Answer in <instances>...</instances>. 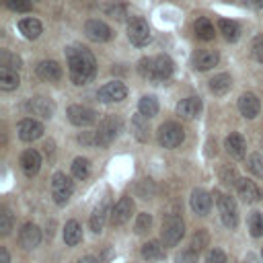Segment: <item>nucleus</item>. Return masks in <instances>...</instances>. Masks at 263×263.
<instances>
[{"label":"nucleus","instance_id":"f257e3e1","mask_svg":"<svg viewBox=\"0 0 263 263\" xmlns=\"http://www.w3.org/2000/svg\"><path fill=\"white\" fill-rule=\"evenodd\" d=\"M66 60H68V72H70V80L76 86H82L86 82H90L97 74V60L95 55L80 45H70L66 49Z\"/></svg>","mask_w":263,"mask_h":263},{"label":"nucleus","instance_id":"f03ea898","mask_svg":"<svg viewBox=\"0 0 263 263\" xmlns=\"http://www.w3.org/2000/svg\"><path fill=\"white\" fill-rule=\"evenodd\" d=\"M183 236H185V222L175 214L166 216L164 222H162V230H160L162 245L164 247H175Z\"/></svg>","mask_w":263,"mask_h":263},{"label":"nucleus","instance_id":"7ed1b4c3","mask_svg":"<svg viewBox=\"0 0 263 263\" xmlns=\"http://www.w3.org/2000/svg\"><path fill=\"white\" fill-rule=\"evenodd\" d=\"M185 140V129L175 123V121H166L158 127V144L164 148H177L181 146Z\"/></svg>","mask_w":263,"mask_h":263},{"label":"nucleus","instance_id":"20e7f679","mask_svg":"<svg viewBox=\"0 0 263 263\" xmlns=\"http://www.w3.org/2000/svg\"><path fill=\"white\" fill-rule=\"evenodd\" d=\"M74 191V183L66 173H55L51 177V197L58 205H64Z\"/></svg>","mask_w":263,"mask_h":263},{"label":"nucleus","instance_id":"39448f33","mask_svg":"<svg viewBox=\"0 0 263 263\" xmlns=\"http://www.w3.org/2000/svg\"><path fill=\"white\" fill-rule=\"evenodd\" d=\"M214 197H216L218 212H220V218H222L224 226L236 228V224H238V210H236L234 199L228 197V195H222V193H218V191H214Z\"/></svg>","mask_w":263,"mask_h":263},{"label":"nucleus","instance_id":"423d86ee","mask_svg":"<svg viewBox=\"0 0 263 263\" xmlns=\"http://www.w3.org/2000/svg\"><path fill=\"white\" fill-rule=\"evenodd\" d=\"M127 37L134 45L144 47L150 43V27L142 16H132L127 23Z\"/></svg>","mask_w":263,"mask_h":263},{"label":"nucleus","instance_id":"0eeeda50","mask_svg":"<svg viewBox=\"0 0 263 263\" xmlns=\"http://www.w3.org/2000/svg\"><path fill=\"white\" fill-rule=\"evenodd\" d=\"M119 129H121V121H119L117 117H105V119L99 123V129L95 132V136H97V146H109V144L117 138Z\"/></svg>","mask_w":263,"mask_h":263},{"label":"nucleus","instance_id":"6e6552de","mask_svg":"<svg viewBox=\"0 0 263 263\" xmlns=\"http://www.w3.org/2000/svg\"><path fill=\"white\" fill-rule=\"evenodd\" d=\"M25 111L31 113V115H37L41 119H49L53 115V111H55V105L47 97H31L25 103Z\"/></svg>","mask_w":263,"mask_h":263},{"label":"nucleus","instance_id":"1a4fd4ad","mask_svg":"<svg viewBox=\"0 0 263 263\" xmlns=\"http://www.w3.org/2000/svg\"><path fill=\"white\" fill-rule=\"evenodd\" d=\"M68 119H70V123H74L78 127H86L97 121V113H95V109H90L86 105H70Z\"/></svg>","mask_w":263,"mask_h":263},{"label":"nucleus","instance_id":"9d476101","mask_svg":"<svg viewBox=\"0 0 263 263\" xmlns=\"http://www.w3.org/2000/svg\"><path fill=\"white\" fill-rule=\"evenodd\" d=\"M84 35L90 39V41H97V43H103V41H109L113 37V31L107 23L99 21V18H90L86 21L84 25Z\"/></svg>","mask_w":263,"mask_h":263},{"label":"nucleus","instance_id":"9b49d317","mask_svg":"<svg viewBox=\"0 0 263 263\" xmlns=\"http://www.w3.org/2000/svg\"><path fill=\"white\" fill-rule=\"evenodd\" d=\"M125 95H127L125 84L113 80V82H107V84H103V86L99 88L97 99H99L101 103H117V101H123Z\"/></svg>","mask_w":263,"mask_h":263},{"label":"nucleus","instance_id":"f8f14e48","mask_svg":"<svg viewBox=\"0 0 263 263\" xmlns=\"http://www.w3.org/2000/svg\"><path fill=\"white\" fill-rule=\"evenodd\" d=\"M132 214H134V199L129 197V195H125V197H121L113 208H111V224L113 226H121V224H125L129 218H132Z\"/></svg>","mask_w":263,"mask_h":263},{"label":"nucleus","instance_id":"ddd939ff","mask_svg":"<svg viewBox=\"0 0 263 263\" xmlns=\"http://www.w3.org/2000/svg\"><path fill=\"white\" fill-rule=\"evenodd\" d=\"M218 60H220V55H218L216 49H197V51L191 55V64H193V68L199 70V72H205V70L214 68V66L218 64Z\"/></svg>","mask_w":263,"mask_h":263},{"label":"nucleus","instance_id":"4468645a","mask_svg":"<svg viewBox=\"0 0 263 263\" xmlns=\"http://www.w3.org/2000/svg\"><path fill=\"white\" fill-rule=\"evenodd\" d=\"M16 132H18V138H21L23 142H33V140H37V138L43 136V125H41V121L27 117V119H23V121L18 123Z\"/></svg>","mask_w":263,"mask_h":263},{"label":"nucleus","instance_id":"2eb2a0df","mask_svg":"<svg viewBox=\"0 0 263 263\" xmlns=\"http://www.w3.org/2000/svg\"><path fill=\"white\" fill-rule=\"evenodd\" d=\"M35 74L45 82H58L62 78V66L53 60H43V62L37 64Z\"/></svg>","mask_w":263,"mask_h":263},{"label":"nucleus","instance_id":"dca6fc26","mask_svg":"<svg viewBox=\"0 0 263 263\" xmlns=\"http://www.w3.org/2000/svg\"><path fill=\"white\" fill-rule=\"evenodd\" d=\"M238 111H240L242 117L255 119V117L259 115V111H261V103H259V99H257L253 92H245V95H240V99H238Z\"/></svg>","mask_w":263,"mask_h":263},{"label":"nucleus","instance_id":"f3484780","mask_svg":"<svg viewBox=\"0 0 263 263\" xmlns=\"http://www.w3.org/2000/svg\"><path fill=\"white\" fill-rule=\"evenodd\" d=\"M189 203H191V210L197 216H205L210 212V208H212V195L205 189H193Z\"/></svg>","mask_w":263,"mask_h":263},{"label":"nucleus","instance_id":"a211bd4d","mask_svg":"<svg viewBox=\"0 0 263 263\" xmlns=\"http://www.w3.org/2000/svg\"><path fill=\"white\" fill-rule=\"evenodd\" d=\"M18 242L23 249H35L39 242H41V230L37 224H25L18 232Z\"/></svg>","mask_w":263,"mask_h":263},{"label":"nucleus","instance_id":"6ab92c4d","mask_svg":"<svg viewBox=\"0 0 263 263\" xmlns=\"http://www.w3.org/2000/svg\"><path fill=\"white\" fill-rule=\"evenodd\" d=\"M201 111V99L199 97H187L177 105V115L181 119H195Z\"/></svg>","mask_w":263,"mask_h":263},{"label":"nucleus","instance_id":"aec40b11","mask_svg":"<svg viewBox=\"0 0 263 263\" xmlns=\"http://www.w3.org/2000/svg\"><path fill=\"white\" fill-rule=\"evenodd\" d=\"M107 216H111V208H109V199H103V201L95 208V212L90 214V220H88L90 230H92V232H101L103 226H105V222H107Z\"/></svg>","mask_w":263,"mask_h":263},{"label":"nucleus","instance_id":"412c9836","mask_svg":"<svg viewBox=\"0 0 263 263\" xmlns=\"http://www.w3.org/2000/svg\"><path fill=\"white\" fill-rule=\"evenodd\" d=\"M236 191H238V197L245 203H255V201L261 199V189L253 181H249V179H240L236 183Z\"/></svg>","mask_w":263,"mask_h":263},{"label":"nucleus","instance_id":"4be33fe9","mask_svg":"<svg viewBox=\"0 0 263 263\" xmlns=\"http://www.w3.org/2000/svg\"><path fill=\"white\" fill-rule=\"evenodd\" d=\"M21 168H23L25 175H29V177L37 175L39 168H41V154H39L37 150H25V152L21 154Z\"/></svg>","mask_w":263,"mask_h":263},{"label":"nucleus","instance_id":"5701e85b","mask_svg":"<svg viewBox=\"0 0 263 263\" xmlns=\"http://www.w3.org/2000/svg\"><path fill=\"white\" fill-rule=\"evenodd\" d=\"M175 66L173 60L168 55H156L154 58V72H152V80H166L171 78Z\"/></svg>","mask_w":263,"mask_h":263},{"label":"nucleus","instance_id":"b1692460","mask_svg":"<svg viewBox=\"0 0 263 263\" xmlns=\"http://www.w3.org/2000/svg\"><path fill=\"white\" fill-rule=\"evenodd\" d=\"M224 146H226V152L232 156V158H242L245 152H247V140L240 136V134H230L226 140H224Z\"/></svg>","mask_w":263,"mask_h":263},{"label":"nucleus","instance_id":"393cba45","mask_svg":"<svg viewBox=\"0 0 263 263\" xmlns=\"http://www.w3.org/2000/svg\"><path fill=\"white\" fill-rule=\"evenodd\" d=\"M18 31H21L23 37H27V39H37V37L41 35L43 27H41V23H39L37 18L29 16V18H21V21H18Z\"/></svg>","mask_w":263,"mask_h":263},{"label":"nucleus","instance_id":"a878e982","mask_svg":"<svg viewBox=\"0 0 263 263\" xmlns=\"http://www.w3.org/2000/svg\"><path fill=\"white\" fill-rule=\"evenodd\" d=\"M18 84H21L18 72H16L14 68L0 66V88H2V90H14Z\"/></svg>","mask_w":263,"mask_h":263},{"label":"nucleus","instance_id":"bb28decb","mask_svg":"<svg viewBox=\"0 0 263 263\" xmlns=\"http://www.w3.org/2000/svg\"><path fill=\"white\" fill-rule=\"evenodd\" d=\"M142 257L146 261H160L164 259V245L160 240H148L142 245Z\"/></svg>","mask_w":263,"mask_h":263},{"label":"nucleus","instance_id":"cd10ccee","mask_svg":"<svg viewBox=\"0 0 263 263\" xmlns=\"http://www.w3.org/2000/svg\"><path fill=\"white\" fill-rule=\"evenodd\" d=\"M132 132H134V136H136L140 142H146V140L150 138L148 117H146V115H142V113L134 115V117H132Z\"/></svg>","mask_w":263,"mask_h":263},{"label":"nucleus","instance_id":"c85d7f7f","mask_svg":"<svg viewBox=\"0 0 263 263\" xmlns=\"http://www.w3.org/2000/svg\"><path fill=\"white\" fill-rule=\"evenodd\" d=\"M80 240H82V228H80V224L76 220L66 222V226H64V242L68 247H76Z\"/></svg>","mask_w":263,"mask_h":263},{"label":"nucleus","instance_id":"c756f323","mask_svg":"<svg viewBox=\"0 0 263 263\" xmlns=\"http://www.w3.org/2000/svg\"><path fill=\"white\" fill-rule=\"evenodd\" d=\"M230 86H232V78H230V74H226V72H222V74H216L212 80H210V90L214 92V95H226L228 90H230Z\"/></svg>","mask_w":263,"mask_h":263},{"label":"nucleus","instance_id":"7c9ffc66","mask_svg":"<svg viewBox=\"0 0 263 263\" xmlns=\"http://www.w3.org/2000/svg\"><path fill=\"white\" fill-rule=\"evenodd\" d=\"M193 31H195L197 39H201V41H212L214 35H216V33H214V25H212L210 18H205V16H199V18L195 21Z\"/></svg>","mask_w":263,"mask_h":263},{"label":"nucleus","instance_id":"2f4dec72","mask_svg":"<svg viewBox=\"0 0 263 263\" xmlns=\"http://www.w3.org/2000/svg\"><path fill=\"white\" fill-rule=\"evenodd\" d=\"M218 31L224 35L226 41H236L238 35H240V27L234 21H228V18H220L218 21Z\"/></svg>","mask_w":263,"mask_h":263},{"label":"nucleus","instance_id":"473e14b6","mask_svg":"<svg viewBox=\"0 0 263 263\" xmlns=\"http://www.w3.org/2000/svg\"><path fill=\"white\" fill-rule=\"evenodd\" d=\"M138 111H140L142 115H146L148 119L154 117V115L158 113V101H156V97H152V95L142 97L140 103H138Z\"/></svg>","mask_w":263,"mask_h":263},{"label":"nucleus","instance_id":"72a5a7b5","mask_svg":"<svg viewBox=\"0 0 263 263\" xmlns=\"http://www.w3.org/2000/svg\"><path fill=\"white\" fill-rule=\"evenodd\" d=\"M88 173H90V164H88V160L82 158V156L74 158V162H72V177L82 181V179L88 177Z\"/></svg>","mask_w":263,"mask_h":263},{"label":"nucleus","instance_id":"f704fd0d","mask_svg":"<svg viewBox=\"0 0 263 263\" xmlns=\"http://www.w3.org/2000/svg\"><path fill=\"white\" fill-rule=\"evenodd\" d=\"M150 228H152V216L148 212H140L136 218V224H134L136 234H146Z\"/></svg>","mask_w":263,"mask_h":263},{"label":"nucleus","instance_id":"c9c22d12","mask_svg":"<svg viewBox=\"0 0 263 263\" xmlns=\"http://www.w3.org/2000/svg\"><path fill=\"white\" fill-rule=\"evenodd\" d=\"M249 230H251V234L255 238L263 236V214L261 212H253L249 216Z\"/></svg>","mask_w":263,"mask_h":263},{"label":"nucleus","instance_id":"e433bc0d","mask_svg":"<svg viewBox=\"0 0 263 263\" xmlns=\"http://www.w3.org/2000/svg\"><path fill=\"white\" fill-rule=\"evenodd\" d=\"M247 168H249L255 177L263 179V158H261V154H257V152L249 154V158H247Z\"/></svg>","mask_w":263,"mask_h":263},{"label":"nucleus","instance_id":"4c0bfd02","mask_svg":"<svg viewBox=\"0 0 263 263\" xmlns=\"http://www.w3.org/2000/svg\"><path fill=\"white\" fill-rule=\"evenodd\" d=\"M105 12L111 16V18H117V21H123L125 18V12H127V6L121 4V2H111L105 6Z\"/></svg>","mask_w":263,"mask_h":263},{"label":"nucleus","instance_id":"58836bf2","mask_svg":"<svg viewBox=\"0 0 263 263\" xmlns=\"http://www.w3.org/2000/svg\"><path fill=\"white\" fill-rule=\"evenodd\" d=\"M21 58L18 55H14V53H10V51H6V49H2L0 51V66H6V68H14V70H18L21 68Z\"/></svg>","mask_w":263,"mask_h":263},{"label":"nucleus","instance_id":"ea45409f","mask_svg":"<svg viewBox=\"0 0 263 263\" xmlns=\"http://www.w3.org/2000/svg\"><path fill=\"white\" fill-rule=\"evenodd\" d=\"M208 240H210V234H208L203 228H199V230L193 234V238H191V249H193L195 253H199L203 247H208Z\"/></svg>","mask_w":263,"mask_h":263},{"label":"nucleus","instance_id":"a19ab883","mask_svg":"<svg viewBox=\"0 0 263 263\" xmlns=\"http://www.w3.org/2000/svg\"><path fill=\"white\" fill-rule=\"evenodd\" d=\"M138 72L144 76V78H150L152 80V72H154V58H142L138 62Z\"/></svg>","mask_w":263,"mask_h":263},{"label":"nucleus","instance_id":"79ce46f5","mask_svg":"<svg viewBox=\"0 0 263 263\" xmlns=\"http://www.w3.org/2000/svg\"><path fill=\"white\" fill-rule=\"evenodd\" d=\"M251 55L263 64V35H255L251 41Z\"/></svg>","mask_w":263,"mask_h":263},{"label":"nucleus","instance_id":"37998d69","mask_svg":"<svg viewBox=\"0 0 263 263\" xmlns=\"http://www.w3.org/2000/svg\"><path fill=\"white\" fill-rule=\"evenodd\" d=\"M10 230H12V216L8 210H2L0 212V234L6 236Z\"/></svg>","mask_w":263,"mask_h":263},{"label":"nucleus","instance_id":"c03bdc74","mask_svg":"<svg viewBox=\"0 0 263 263\" xmlns=\"http://www.w3.org/2000/svg\"><path fill=\"white\" fill-rule=\"evenodd\" d=\"M4 4L12 12H27V10H31V0H4Z\"/></svg>","mask_w":263,"mask_h":263},{"label":"nucleus","instance_id":"a18cd8bd","mask_svg":"<svg viewBox=\"0 0 263 263\" xmlns=\"http://www.w3.org/2000/svg\"><path fill=\"white\" fill-rule=\"evenodd\" d=\"M175 263H197V253L193 249H185V251L177 253Z\"/></svg>","mask_w":263,"mask_h":263},{"label":"nucleus","instance_id":"49530a36","mask_svg":"<svg viewBox=\"0 0 263 263\" xmlns=\"http://www.w3.org/2000/svg\"><path fill=\"white\" fill-rule=\"evenodd\" d=\"M205 263H226V255L220 249H210L205 255Z\"/></svg>","mask_w":263,"mask_h":263},{"label":"nucleus","instance_id":"de8ad7c7","mask_svg":"<svg viewBox=\"0 0 263 263\" xmlns=\"http://www.w3.org/2000/svg\"><path fill=\"white\" fill-rule=\"evenodd\" d=\"M220 179H222V181H224L226 185H236V183L240 181L234 168H224V171L220 173Z\"/></svg>","mask_w":263,"mask_h":263},{"label":"nucleus","instance_id":"09e8293b","mask_svg":"<svg viewBox=\"0 0 263 263\" xmlns=\"http://www.w3.org/2000/svg\"><path fill=\"white\" fill-rule=\"evenodd\" d=\"M78 142L84 146H97V136H95V132H84L78 136Z\"/></svg>","mask_w":263,"mask_h":263},{"label":"nucleus","instance_id":"8fccbe9b","mask_svg":"<svg viewBox=\"0 0 263 263\" xmlns=\"http://www.w3.org/2000/svg\"><path fill=\"white\" fill-rule=\"evenodd\" d=\"M249 8H253V10H261L263 8V0H242Z\"/></svg>","mask_w":263,"mask_h":263},{"label":"nucleus","instance_id":"3c124183","mask_svg":"<svg viewBox=\"0 0 263 263\" xmlns=\"http://www.w3.org/2000/svg\"><path fill=\"white\" fill-rule=\"evenodd\" d=\"M0 263H10V257H8V251L4 247H0Z\"/></svg>","mask_w":263,"mask_h":263},{"label":"nucleus","instance_id":"603ef678","mask_svg":"<svg viewBox=\"0 0 263 263\" xmlns=\"http://www.w3.org/2000/svg\"><path fill=\"white\" fill-rule=\"evenodd\" d=\"M78 263H99L95 257H90V255H86V257H82V259H78Z\"/></svg>","mask_w":263,"mask_h":263},{"label":"nucleus","instance_id":"864d4df0","mask_svg":"<svg viewBox=\"0 0 263 263\" xmlns=\"http://www.w3.org/2000/svg\"><path fill=\"white\" fill-rule=\"evenodd\" d=\"M242 263H257V257H255L253 253H249V255L245 257V261H242Z\"/></svg>","mask_w":263,"mask_h":263},{"label":"nucleus","instance_id":"5fc2aeb1","mask_svg":"<svg viewBox=\"0 0 263 263\" xmlns=\"http://www.w3.org/2000/svg\"><path fill=\"white\" fill-rule=\"evenodd\" d=\"M31 2H39V0H31Z\"/></svg>","mask_w":263,"mask_h":263}]
</instances>
